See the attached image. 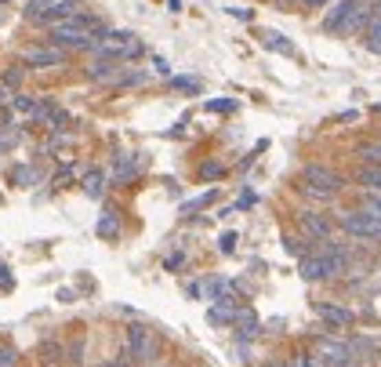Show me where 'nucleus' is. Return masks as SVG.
<instances>
[{
    "label": "nucleus",
    "mask_w": 381,
    "mask_h": 367,
    "mask_svg": "<svg viewBox=\"0 0 381 367\" xmlns=\"http://www.w3.org/2000/svg\"><path fill=\"white\" fill-rule=\"evenodd\" d=\"M124 353H127V360H131L135 367L157 364V357H160V335H157V327H149L142 320L127 324V331H124Z\"/></svg>",
    "instance_id": "nucleus-1"
},
{
    "label": "nucleus",
    "mask_w": 381,
    "mask_h": 367,
    "mask_svg": "<svg viewBox=\"0 0 381 367\" xmlns=\"http://www.w3.org/2000/svg\"><path fill=\"white\" fill-rule=\"evenodd\" d=\"M334 225H338V233H345L349 240H360V244H381V219H378V214L349 208V211L334 214Z\"/></svg>",
    "instance_id": "nucleus-2"
},
{
    "label": "nucleus",
    "mask_w": 381,
    "mask_h": 367,
    "mask_svg": "<svg viewBox=\"0 0 381 367\" xmlns=\"http://www.w3.org/2000/svg\"><path fill=\"white\" fill-rule=\"evenodd\" d=\"M47 47H58V52H91L95 47V36L87 33L76 19H66V22H55L47 26Z\"/></svg>",
    "instance_id": "nucleus-3"
},
{
    "label": "nucleus",
    "mask_w": 381,
    "mask_h": 367,
    "mask_svg": "<svg viewBox=\"0 0 381 367\" xmlns=\"http://www.w3.org/2000/svg\"><path fill=\"white\" fill-rule=\"evenodd\" d=\"M312 360L320 367H352V353H349V342L345 338H334V335H320L312 342Z\"/></svg>",
    "instance_id": "nucleus-4"
},
{
    "label": "nucleus",
    "mask_w": 381,
    "mask_h": 367,
    "mask_svg": "<svg viewBox=\"0 0 381 367\" xmlns=\"http://www.w3.org/2000/svg\"><path fill=\"white\" fill-rule=\"evenodd\" d=\"M298 233H301V236H309L312 244H323V240H330V236L338 233L334 214H327V211H312V208L298 211Z\"/></svg>",
    "instance_id": "nucleus-5"
},
{
    "label": "nucleus",
    "mask_w": 381,
    "mask_h": 367,
    "mask_svg": "<svg viewBox=\"0 0 381 367\" xmlns=\"http://www.w3.org/2000/svg\"><path fill=\"white\" fill-rule=\"evenodd\" d=\"M146 171V153H117L109 164V186H131Z\"/></svg>",
    "instance_id": "nucleus-6"
},
{
    "label": "nucleus",
    "mask_w": 381,
    "mask_h": 367,
    "mask_svg": "<svg viewBox=\"0 0 381 367\" xmlns=\"http://www.w3.org/2000/svg\"><path fill=\"white\" fill-rule=\"evenodd\" d=\"M301 182L316 186V189H327V193H341V189H345V179H341L334 168H327V164H305Z\"/></svg>",
    "instance_id": "nucleus-7"
},
{
    "label": "nucleus",
    "mask_w": 381,
    "mask_h": 367,
    "mask_svg": "<svg viewBox=\"0 0 381 367\" xmlns=\"http://www.w3.org/2000/svg\"><path fill=\"white\" fill-rule=\"evenodd\" d=\"M22 66L25 69H62L66 66V52H58V47H30V52L22 55Z\"/></svg>",
    "instance_id": "nucleus-8"
},
{
    "label": "nucleus",
    "mask_w": 381,
    "mask_h": 367,
    "mask_svg": "<svg viewBox=\"0 0 381 367\" xmlns=\"http://www.w3.org/2000/svg\"><path fill=\"white\" fill-rule=\"evenodd\" d=\"M312 313L320 316L327 327H334V331H341V327H352V324H356V313L345 309L341 302H316Z\"/></svg>",
    "instance_id": "nucleus-9"
},
{
    "label": "nucleus",
    "mask_w": 381,
    "mask_h": 367,
    "mask_svg": "<svg viewBox=\"0 0 381 367\" xmlns=\"http://www.w3.org/2000/svg\"><path fill=\"white\" fill-rule=\"evenodd\" d=\"M349 342V353H352V364H363V367H371L381 360V349H378V342L374 338H367V335H352L345 338Z\"/></svg>",
    "instance_id": "nucleus-10"
},
{
    "label": "nucleus",
    "mask_w": 381,
    "mask_h": 367,
    "mask_svg": "<svg viewBox=\"0 0 381 367\" xmlns=\"http://www.w3.org/2000/svg\"><path fill=\"white\" fill-rule=\"evenodd\" d=\"M236 280H229V276H207L203 280V295L207 302H236Z\"/></svg>",
    "instance_id": "nucleus-11"
},
{
    "label": "nucleus",
    "mask_w": 381,
    "mask_h": 367,
    "mask_svg": "<svg viewBox=\"0 0 381 367\" xmlns=\"http://www.w3.org/2000/svg\"><path fill=\"white\" fill-rule=\"evenodd\" d=\"M120 233H124V225H120L117 208H106V211L98 214V222H95V236H98V240H106V244H117Z\"/></svg>",
    "instance_id": "nucleus-12"
},
{
    "label": "nucleus",
    "mask_w": 381,
    "mask_h": 367,
    "mask_svg": "<svg viewBox=\"0 0 381 367\" xmlns=\"http://www.w3.org/2000/svg\"><path fill=\"white\" fill-rule=\"evenodd\" d=\"M120 73H124V66H120V62H106V58H95L91 66L84 69V77L91 80V84H113V80L120 77Z\"/></svg>",
    "instance_id": "nucleus-13"
},
{
    "label": "nucleus",
    "mask_w": 381,
    "mask_h": 367,
    "mask_svg": "<svg viewBox=\"0 0 381 367\" xmlns=\"http://www.w3.org/2000/svg\"><path fill=\"white\" fill-rule=\"evenodd\" d=\"M80 189H84V197H91V200H106V189H109V175L102 171V168H91V171H84V175H80Z\"/></svg>",
    "instance_id": "nucleus-14"
},
{
    "label": "nucleus",
    "mask_w": 381,
    "mask_h": 367,
    "mask_svg": "<svg viewBox=\"0 0 381 367\" xmlns=\"http://www.w3.org/2000/svg\"><path fill=\"white\" fill-rule=\"evenodd\" d=\"M233 327H236V338H244V342H254L262 335V320H258V313H254L251 306H240Z\"/></svg>",
    "instance_id": "nucleus-15"
},
{
    "label": "nucleus",
    "mask_w": 381,
    "mask_h": 367,
    "mask_svg": "<svg viewBox=\"0 0 381 367\" xmlns=\"http://www.w3.org/2000/svg\"><path fill=\"white\" fill-rule=\"evenodd\" d=\"M360 4V0H334L330 4V11L323 15V30L327 33H341V26H345V19H349V11Z\"/></svg>",
    "instance_id": "nucleus-16"
},
{
    "label": "nucleus",
    "mask_w": 381,
    "mask_h": 367,
    "mask_svg": "<svg viewBox=\"0 0 381 367\" xmlns=\"http://www.w3.org/2000/svg\"><path fill=\"white\" fill-rule=\"evenodd\" d=\"M363 36H367V52L371 55H381V0H374L371 4V22H367V30H363Z\"/></svg>",
    "instance_id": "nucleus-17"
},
{
    "label": "nucleus",
    "mask_w": 381,
    "mask_h": 367,
    "mask_svg": "<svg viewBox=\"0 0 381 367\" xmlns=\"http://www.w3.org/2000/svg\"><path fill=\"white\" fill-rule=\"evenodd\" d=\"M236 313H240V302H211L207 320L218 324V327H233L236 324Z\"/></svg>",
    "instance_id": "nucleus-18"
},
{
    "label": "nucleus",
    "mask_w": 381,
    "mask_h": 367,
    "mask_svg": "<svg viewBox=\"0 0 381 367\" xmlns=\"http://www.w3.org/2000/svg\"><path fill=\"white\" fill-rule=\"evenodd\" d=\"M262 44L269 47V52H276V55H284V58H298V47L287 41L284 33H276V30H265L262 33Z\"/></svg>",
    "instance_id": "nucleus-19"
},
{
    "label": "nucleus",
    "mask_w": 381,
    "mask_h": 367,
    "mask_svg": "<svg viewBox=\"0 0 381 367\" xmlns=\"http://www.w3.org/2000/svg\"><path fill=\"white\" fill-rule=\"evenodd\" d=\"M284 251H287L290 258L301 262L305 255H312V251H316V244H312L309 236H301V233H284Z\"/></svg>",
    "instance_id": "nucleus-20"
},
{
    "label": "nucleus",
    "mask_w": 381,
    "mask_h": 367,
    "mask_svg": "<svg viewBox=\"0 0 381 367\" xmlns=\"http://www.w3.org/2000/svg\"><path fill=\"white\" fill-rule=\"evenodd\" d=\"M214 200H218V189H214V186H211V189H203V193H200V197H193V200H185V204H182V208H178V214H182V219H193V214H196V211H207V208L214 204Z\"/></svg>",
    "instance_id": "nucleus-21"
},
{
    "label": "nucleus",
    "mask_w": 381,
    "mask_h": 367,
    "mask_svg": "<svg viewBox=\"0 0 381 367\" xmlns=\"http://www.w3.org/2000/svg\"><path fill=\"white\" fill-rule=\"evenodd\" d=\"M146 80H149V69H124L109 87H124V91H131V87H142Z\"/></svg>",
    "instance_id": "nucleus-22"
},
{
    "label": "nucleus",
    "mask_w": 381,
    "mask_h": 367,
    "mask_svg": "<svg viewBox=\"0 0 381 367\" xmlns=\"http://www.w3.org/2000/svg\"><path fill=\"white\" fill-rule=\"evenodd\" d=\"M295 193L305 197V200H312V204H334L338 200V193H327V189H316V186H305V182L295 186Z\"/></svg>",
    "instance_id": "nucleus-23"
},
{
    "label": "nucleus",
    "mask_w": 381,
    "mask_h": 367,
    "mask_svg": "<svg viewBox=\"0 0 381 367\" xmlns=\"http://www.w3.org/2000/svg\"><path fill=\"white\" fill-rule=\"evenodd\" d=\"M225 175H229L225 164H218V160H203L200 168H196V179H200V182H222Z\"/></svg>",
    "instance_id": "nucleus-24"
},
{
    "label": "nucleus",
    "mask_w": 381,
    "mask_h": 367,
    "mask_svg": "<svg viewBox=\"0 0 381 367\" xmlns=\"http://www.w3.org/2000/svg\"><path fill=\"white\" fill-rule=\"evenodd\" d=\"M41 182V175H36V168H30V164H19L15 171H11V186H22V189H30Z\"/></svg>",
    "instance_id": "nucleus-25"
},
{
    "label": "nucleus",
    "mask_w": 381,
    "mask_h": 367,
    "mask_svg": "<svg viewBox=\"0 0 381 367\" xmlns=\"http://www.w3.org/2000/svg\"><path fill=\"white\" fill-rule=\"evenodd\" d=\"M51 4H55V0H30V4L22 8V15L30 19V22H41V26H44V19H47Z\"/></svg>",
    "instance_id": "nucleus-26"
},
{
    "label": "nucleus",
    "mask_w": 381,
    "mask_h": 367,
    "mask_svg": "<svg viewBox=\"0 0 381 367\" xmlns=\"http://www.w3.org/2000/svg\"><path fill=\"white\" fill-rule=\"evenodd\" d=\"M356 182H360L363 189H378L381 193V164H367V168L356 175Z\"/></svg>",
    "instance_id": "nucleus-27"
},
{
    "label": "nucleus",
    "mask_w": 381,
    "mask_h": 367,
    "mask_svg": "<svg viewBox=\"0 0 381 367\" xmlns=\"http://www.w3.org/2000/svg\"><path fill=\"white\" fill-rule=\"evenodd\" d=\"M356 208L381 219V193H378V189H363V193H360V204H356Z\"/></svg>",
    "instance_id": "nucleus-28"
},
{
    "label": "nucleus",
    "mask_w": 381,
    "mask_h": 367,
    "mask_svg": "<svg viewBox=\"0 0 381 367\" xmlns=\"http://www.w3.org/2000/svg\"><path fill=\"white\" fill-rule=\"evenodd\" d=\"M41 357H44V367H55L58 360H66V349L51 338V342H44V346H41Z\"/></svg>",
    "instance_id": "nucleus-29"
},
{
    "label": "nucleus",
    "mask_w": 381,
    "mask_h": 367,
    "mask_svg": "<svg viewBox=\"0 0 381 367\" xmlns=\"http://www.w3.org/2000/svg\"><path fill=\"white\" fill-rule=\"evenodd\" d=\"M203 109L229 117V113H236V109H240V102H236V98H207V102H203Z\"/></svg>",
    "instance_id": "nucleus-30"
},
{
    "label": "nucleus",
    "mask_w": 381,
    "mask_h": 367,
    "mask_svg": "<svg viewBox=\"0 0 381 367\" xmlns=\"http://www.w3.org/2000/svg\"><path fill=\"white\" fill-rule=\"evenodd\" d=\"M168 84L174 87V91H185V95H200L203 91L196 77H168Z\"/></svg>",
    "instance_id": "nucleus-31"
},
{
    "label": "nucleus",
    "mask_w": 381,
    "mask_h": 367,
    "mask_svg": "<svg viewBox=\"0 0 381 367\" xmlns=\"http://www.w3.org/2000/svg\"><path fill=\"white\" fill-rule=\"evenodd\" d=\"M11 109H15V113H25V117H33V109H36V98H30V95L15 91V95H11Z\"/></svg>",
    "instance_id": "nucleus-32"
},
{
    "label": "nucleus",
    "mask_w": 381,
    "mask_h": 367,
    "mask_svg": "<svg viewBox=\"0 0 381 367\" xmlns=\"http://www.w3.org/2000/svg\"><path fill=\"white\" fill-rule=\"evenodd\" d=\"M84 349H87V338L69 342V346H66V360H69L73 367H80V364H84Z\"/></svg>",
    "instance_id": "nucleus-33"
},
{
    "label": "nucleus",
    "mask_w": 381,
    "mask_h": 367,
    "mask_svg": "<svg viewBox=\"0 0 381 367\" xmlns=\"http://www.w3.org/2000/svg\"><path fill=\"white\" fill-rule=\"evenodd\" d=\"M69 142H73V135H69V131H51V135H47V142H44V149H47V153H58V149H62V146H69Z\"/></svg>",
    "instance_id": "nucleus-34"
},
{
    "label": "nucleus",
    "mask_w": 381,
    "mask_h": 367,
    "mask_svg": "<svg viewBox=\"0 0 381 367\" xmlns=\"http://www.w3.org/2000/svg\"><path fill=\"white\" fill-rule=\"evenodd\" d=\"M356 157H360L363 164H381V142H367L356 149Z\"/></svg>",
    "instance_id": "nucleus-35"
},
{
    "label": "nucleus",
    "mask_w": 381,
    "mask_h": 367,
    "mask_svg": "<svg viewBox=\"0 0 381 367\" xmlns=\"http://www.w3.org/2000/svg\"><path fill=\"white\" fill-rule=\"evenodd\" d=\"M22 80H25V69H22V66H11V69L4 73V87H8V91H19Z\"/></svg>",
    "instance_id": "nucleus-36"
},
{
    "label": "nucleus",
    "mask_w": 381,
    "mask_h": 367,
    "mask_svg": "<svg viewBox=\"0 0 381 367\" xmlns=\"http://www.w3.org/2000/svg\"><path fill=\"white\" fill-rule=\"evenodd\" d=\"M73 175H76V164H66V168H58V171H55V179H51V186H55V189H62L66 182H73Z\"/></svg>",
    "instance_id": "nucleus-37"
},
{
    "label": "nucleus",
    "mask_w": 381,
    "mask_h": 367,
    "mask_svg": "<svg viewBox=\"0 0 381 367\" xmlns=\"http://www.w3.org/2000/svg\"><path fill=\"white\" fill-rule=\"evenodd\" d=\"M284 364H287V367H320V364L312 360V353H295V357L284 360Z\"/></svg>",
    "instance_id": "nucleus-38"
},
{
    "label": "nucleus",
    "mask_w": 381,
    "mask_h": 367,
    "mask_svg": "<svg viewBox=\"0 0 381 367\" xmlns=\"http://www.w3.org/2000/svg\"><path fill=\"white\" fill-rule=\"evenodd\" d=\"M182 265H185V251H171V255H168V258H163V269H168V273H174V269H182Z\"/></svg>",
    "instance_id": "nucleus-39"
},
{
    "label": "nucleus",
    "mask_w": 381,
    "mask_h": 367,
    "mask_svg": "<svg viewBox=\"0 0 381 367\" xmlns=\"http://www.w3.org/2000/svg\"><path fill=\"white\" fill-rule=\"evenodd\" d=\"M15 360H19V353L8 342H0V367H15Z\"/></svg>",
    "instance_id": "nucleus-40"
},
{
    "label": "nucleus",
    "mask_w": 381,
    "mask_h": 367,
    "mask_svg": "<svg viewBox=\"0 0 381 367\" xmlns=\"http://www.w3.org/2000/svg\"><path fill=\"white\" fill-rule=\"evenodd\" d=\"M218 251H222V255H233V251H236V233H222Z\"/></svg>",
    "instance_id": "nucleus-41"
},
{
    "label": "nucleus",
    "mask_w": 381,
    "mask_h": 367,
    "mask_svg": "<svg viewBox=\"0 0 381 367\" xmlns=\"http://www.w3.org/2000/svg\"><path fill=\"white\" fill-rule=\"evenodd\" d=\"M0 291H15V276H11V269L4 262H0Z\"/></svg>",
    "instance_id": "nucleus-42"
},
{
    "label": "nucleus",
    "mask_w": 381,
    "mask_h": 367,
    "mask_svg": "<svg viewBox=\"0 0 381 367\" xmlns=\"http://www.w3.org/2000/svg\"><path fill=\"white\" fill-rule=\"evenodd\" d=\"M225 11H229L236 22H254V11H251V8H225Z\"/></svg>",
    "instance_id": "nucleus-43"
},
{
    "label": "nucleus",
    "mask_w": 381,
    "mask_h": 367,
    "mask_svg": "<svg viewBox=\"0 0 381 367\" xmlns=\"http://www.w3.org/2000/svg\"><path fill=\"white\" fill-rule=\"evenodd\" d=\"M356 120H360L356 109H345V113H338V117H330V124H356Z\"/></svg>",
    "instance_id": "nucleus-44"
},
{
    "label": "nucleus",
    "mask_w": 381,
    "mask_h": 367,
    "mask_svg": "<svg viewBox=\"0 0 381 367\" xmlns=\"http://www.w3.org/2000/svg\"><path fill=\"white\" fill-rule=\"evenodd\" d=\"M254 204H258V197H254V193H244L233 208H236V211H247V208H254Z\"/></svg>",
    "instance_id": "nucleus-45"
},
{
    "label": "nucleus",
    "mask_w": 381,
    "mask_h": 367,
    "mask_svg": "<svg viewBox=\"0 0 381 367\" xmlns=\"http://www.w3.org/2000/svg\"><path fill=\"white\" fill-rule=\"evenodd\" d=\"M152 69H157L160 77H171V66H168V58H160V55H152Z\"/></svg>",
    "instance_id": "nucleus-46"
},
{
    "label": "nucleus",
    "mask_w": 381,
    "mask_h": 367,
    "mask_svg": "<svg viewBox=\"0 0 381 367\" xmlns=\"http://www.w3.org/2000/svg\"><path fill=\"white\" fill-rule=\"evenodd\" d=\"M58 302H66V306H69V302H76V291H69V287H62V291H58Z\"/></svg>",
    "instance_id": "nucleus-47"
},
{
    "label": "nucleus",
    "mask_w": 381,
    "mask_h": 367,
    "mask_svg": "<svg viewBox=\"0 0 381 367\" xmlns=\"http://www.w3.org/2000/svg\"><path fill=\"white\" fill-rule=\"evenodd\" d=\"M11 95H15V91H8V87H0V106H4V102H11Z\"/></svg>",
    "instance_id": "nucleus-48"
},
{
    "label": "nucleus",
    "mask_w": 381,
    "mask_h": 367,
    "mask_svg": "<svg viewBox=\"0 0 381 367\" xmlns=\"http://www.w3.org/2000/svg\"><path fill=\"white\" fill-rule=\"evenodd\" d=\"M262 367H287L284 360H269V364H262Z\"/></svg>",
    "instance_id": "nucleus-49"
},
{
    "label": "nucleus",
    "mask_w": 381,
    "mask_h": 367,
    "mask_svg": "<svg viewBox=\"0 0 381 367\" xmlns=\"http://www.w3.org/2000/svg\"><path fill=\"white\" fill-rule=\"evenodd\" d=\"M0 19H4V15H0Z\"/></svg>",
    "instance_id": "nucleus-50"
},
{
    "label": "nucleus",
    "mask_w": 381,
    "mask_h": 367,
    "mask_svg": "<svg viewBox=\"0 0 381 367\" xmlns=\"http://www.w3.org/2000/svg\"><path fill=\"white\" fill-rule=\"evenodd\" d=\"M301 4H305V0H301Z\"/></svg>",
    "instance_id": "nucleus-51"
}]
</instances>
